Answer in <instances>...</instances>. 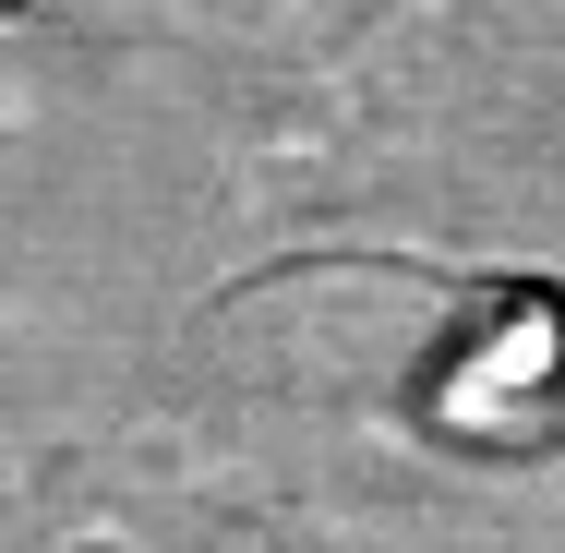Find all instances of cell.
Returning a JSON list of instances; mask_svg holds the SVG:
<instances>
[{
  "label": "cell",
  "mask_w": 565,
  "mask_h": 553,
  "mask_svg": "<svg viewBox=\"0 0 565 553\" xmlns=\"http://www.w3.org/2000/svg\"><path fill=\"white\" fill-rule=\"evenodd\" d=\"M0 12H36V0H0Z\"/></svg>",
  "instance_id": "6da1fadb"
}]
</instances>
